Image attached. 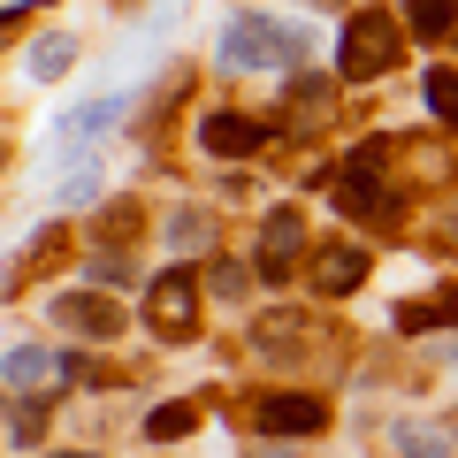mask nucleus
<instances>
[{"label":"nucleus","instance_id":"f257e3e1","mask_svg":"<svg viewBox=\"0 0 458 458\" xmlns=\"http://www.w3.org/2000/svg\"><path fill=\"white\" fill-rule=\"evenodd\" d=\"M382 161H390V146L375 138V146H360L352 161L336 168V183H328V191H336L344 214H360V222H390V214H397V191L382 183Z\"/></svg>","mask_w":458,"mask_h":458},{"label":"nucleus","instance_id":"f03ea898","mask_svg":"<svg viewBox=\"0 0 458 458\" xmlns=\"http://www.w3.org/2000/svg\"><path fill=\"white\" fill-rule=\"evenodd\" d=\"M390 62H397V16H390V8H360V16L344 23L336 69H344L352 84H367V77H382Z\"/></svg>","mask_w":458,"mask_h":458},{"label":"nucleus","instance_id":"7ed1b4c3","mask_svg":"<svg viewBox=\"0 0 458 458\" xmlns=\"http://www.w3.org/2000/svg\"><path fill=\"white\" fill-rule=\"evenodd\" d=\"M276 54H306V38L283 31V23H267V16H237L222 31V62L229 69H260V62H276Z\"/></svg>","mask_w":458,"mask_h":458},{"label":"nucleus","instance_id":"20e7f679","mask_svg":"<svg viewBox=\"0 0 458 458\" xmlns=\"http://www.w3.org/2000/svg\"><path fill=\"white\" fill-rule=\"evenodd\" d=\"M191 306H199V276H191V267H168V276L153 283V328H161L168 344H183V336L199 328Z\"/></svg>","mask_w":458,"mask_h":458},{"label":"nucleus","instance_id":"39448f33","mask_svg":"<svg viewBox=\"0 0 458 458\" xmlns=\"http://www.w3.org/2000/svg\"><path fill=\"white\" fill-rule=\"evenodd\" d=\"M328 428V405L306 390H267L260 397V436H321Z\"/></svg>","mask_w":458,"mask_h":458},{"label":"nucleus","instance_id":"423d86ee","mask_svg":"<svg viewBox=\"0 0 458 458\" xmlns=\"http://www.w3.org/2000/svg\"><path fill=\"white\" fill-rule=\"evenodd\" d=\"M298 245H306V222H298V207H276L260 222V276L267 283H283L298 267Z\"/></svg>","mask_w":458,"mask_h":458},{"label":"nucleus","instance_id":"0eeeda50","mask_svg":"<svg viewBox=\"0 0 458 458\" xmlns=\"http://www.w3.org/2000/svg\"><path fill=\"white\" fill-rule=\"evenodd\" d=\"M199 146L207 153H222V161H245V153H260L267 146V123H252V114H207V123H199Z\"/></svg>","mask_w":458,"mask_h":458},{"label":"nucleus","instance_id":"6e6552de","mask_svg":"<svg viewBox=\"0 0 458 458\" xmlns=\"http://www.w3.org/2000/svg\"><path fill=\"white\" fill-rule=\"evenodd\" d=\"M54 313H62L77 336H92V344H114V336H123V306H107L99 291H69V298H54Z\"/></svg>","mask_w":458,"mask_h":458},{"label":"nucleus","instance_id":"1a4fd4ad","mask_svg":"<svg viewBox=\"0 0 458 458\" xmlns=\"http://www.w3.org/2000/svg\"><path fill=\"white\" fill-rule=\"evenodd\" d=\"M360 283H367V252L360 245L313 252V291H321V298H344V291H360Z\"/></svg>","mask_w":458,"mask_h":458},{"label":"nucleus","instance_id":"9d476101","mask_svg":"<svg viewBox=\"0 0 458 458\" xmlns=\"http://www.w3.org/2000/svg\"><path fill=\"white\" fill-rule=\"evenodd\" d=\"M54 367H62V360H47L38 344H16V352L0 360V382H8V390H47V382H54Z\"/></svg>","mask_w":458,"mask_h":458},{"label":"nucleus","instance_id":"9b49d317","mask_svg":"<svg viewBox=\"0 0 458 458\" xmlns=\"http://www.w3.org/2000/svg\"><path fill=\"white\" fill-rule=\"evenodd\" d=\"M397 328H405V336H428V328H458V291L420 298V306H397Z\"/></svg>","mask_w":458,"mask_h":458},{"label":"nucleus","instance_id":"f8f14e48","mask_svg":"<svg viewBox=\"0 0 458 458\" xmlns=\"http://www.w3.org/2000/svg\"><path fill=\"white\" fill-rule=\"evenodd\" d=\"M405 16H412V31H420V38H451L458 31V0H412Z\"/></svg>","mask_w":458,"mask_h":458},{"label":"nucleus","instance_id":"ddd939ff","mask_svg":"<svg viewBox=\"0 0 458 458\" xmlns=\"http://www.w3.org/2000/svg\"><path fill=\"white\" fill-rule=\"evenodd\" d=\"M69 62H77V47H69L62 31H54V38H38V47H31V77H38V84H54V77L69 69Z\"/></svg>","mask_w":458,"mask_h":458},{"label":"nucleus","instance_id":"4468645a","mask_svg":"<svg viewBox=\"0 0 458 458\" xmlns=\"http://www.w3.org/2000/svg\"><path fill=\"white\" fill-rule=\"evenodd\" d=\"M191 428H199L191 405H153V412H146V436H153V443H183Z\"/></svg>","mask_w":458,"mask_h":458},{"label":"nucleus","instance_id":"2eb2a0df","mask_svg":"<svg viewBox=\"0 0 458 458\" xmlns=\"http://www.w3.org/2000/svg\"><path fill=\"white\" fill-rule=\"evenodd\" d=\"M428 114L436 123H458V69H436L428 77Z\"/></svg>","mask_w":458,"mask_h":458},{"label":"nucleus","instance_id":"dca6fc26","mask_svg":"<svg viewBox=\"0 0 458 458\" xmlns=\"http://www.w3.org/2000/svg\"><path fill=\"white\" fill-rule=\"evenodd\" d=\"M397 451H405V458H451V443L428 436L420 420H397Z\"/></svg>","mask_w":458,"mask_h":458},{"label":"nucleus","instance_id":"f3484780","mask_svg":"<svg viewBox=\"0 0 458 458\" xmlns=\"http://www.w3.org/2000/svg\"><path fill=\"white\" fill-rule=\"evenodd\" d=\"M92 191H99V168H92V161H77V168L62 176V207H84Z\"/></svg>","mask_w":458,"mask_h":458},{"label":"nucleus","instance_id":"a211bd4d","mask_svg":"<svg viewBox=\"0 0 458 458\" xmlns=\"http://www.w3.org/2000/svg\"><path fill=\"white\" fill-rule=\"evenodd\" d=\"M168 237H176V245H199V237H207V214H199V207H183L176 222H168Z\"/></svg>","mask_w":458,"mask_h":458},{"label":"nucleus","instance_id":"6ab92c4d","mask_svg":"<svg viewBox=\"0 0 458 458\" xmlns=\"http://www.w3.org/2000/svg\"><path fill=\"white\" fill-rule=\"evenodd\" d=\"M114 114H123V99H92V107H84V114H77V131H107Z\"/></svg>","mask_w":458,"mask_h":458},{"label":"nucleus","instance_id":"aec40b11","mask_svg":"<svg viewBox=\"0 0 458 458\" xmlns=\"http://www.w3.org/2000/svg\"><path fill=\"white\" fill-rule=\"evenodd\" d=\"M69 458H92V451H69Z\"/></svg>","mask_w":458,"mask_h":458}]
</instances>
